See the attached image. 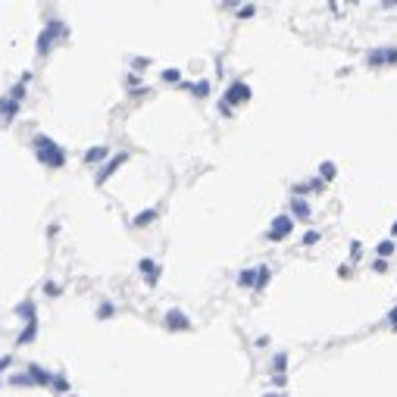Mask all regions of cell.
<instances>
[{
	"instance_id": "1",
	"label": "cell",
	"mask_w": 397,
	"mask_h": 397,
	"mask_svg": "<svg viewBox=\"0 0 397 397\" xmlns=\"http://www.w3.org/2000/svg\"><path fill=\"white\" fill-rule=\"evenodd\" d=\"M35 154H38V159L44 163L47 169H60L63 163H66V150L56 144L53 138H47V134H35Z\"/></svg>"
},
{
	"instance_id": "2",
	"label": "cell",
	"mask_w": 397,
	"mask_h": 397,
	"mask_svg": "<svg viewBox=\"0 0 397 397\" xmlns=\"http://www.w3.org/2000/svg\"><path fill=\"white\" fill-rule=\"evenodd\" d=\"M60 31H63V22H60V19H50V25L38 35V53H41V56H44L47 50L53 47V38L60 35Z\"/></svg>"
},
{
	"instance_id": "3",
	"label": "cell",
	"mask_w": 397,
	"mask_h": 397,
	"mask_svg": "<svg viewBox=\"0 0 397 397\" xmlns=\"http://www.w3.org/2000/svg\"><path fill=\"white\" fill-rule=\"evenodd\" d=\"M294 232V219L291 216H275L269 225V241H285Z\"/></svg>"
},
{
	"instance_id": "4",
	"label": "cell",
	"mask_w": 397,
	"mask_h": 397,
	"mask_svg": "<svg viewBox=\"0 0 397 397\" xmlns=\"http://www.w3.org/2000/svg\"><path fill=\"white\" fill-rule=\"evenodd\" d=\"M244 100H250V84L244 81H232L229 91H225V104L235 106V104H244Z\"/></svg>"
},
{
	"instance_id": "5",
	"label": "cell",
	"mask_w": 397,
	"mask_h": 397,
	"mask_svg": "<svg viewBox=\"0 0 397 397\" xmlns=\"http://www.w3.org/2000/svg\"><path fill=\"white\" fill-rule=\"evenodd\" d=\"M125 159H129V154H125V150H119V154H113V157H109V163L104 166V169H100V172H97V185H104L106 179H109V175H113L116 172V169H122V163H125Z\"/></svg>"
},
{
	"instance_id": "6",
	"label": "cell",
	"mask_w": 397,
	"mask_h": 397,
	"mask_svg": "<svg viewBox=\"0 0 397 397\" xmlns=\"http://www.w3.org/2000/svg\"><path fill=\"white\" fill-rule=\"evenodd\" d=\"M369 66H388V63H397V47H385V50H372L366 56Z\"/></svg>"
},
{
	"instance_id": "7",
	"label": "cell",
	"mask_w": 397,
	"mask_h": 397,
	"mask_svg": "<svg viewBox=\"0 0 397 397\" xmlns=\"http://www.w3.org/2000/svg\"><path fill=\"white\" fill-rule=\"evenodd\" d=\"M166 325L175 328V332H188V328H191V319L185 316L182 310H169V313H166Z\"/></svg>"
},
{
	"instance_id": "8",
	"label": "cell",
	"mask_w": 397,
	"mask_h": 397,
	"mask_svg": "<svg viewBox=\"0 0 397 397\" xmlns=\"http://www.w3.org/2000/svg\"><path fill=\"white\" fill-rule=\"evenodd\" d=\"M28 375H31V382H35V385H53V378H56L50 369H41V366H35V363L28 366Z\"/></svg>"
},
{
	"instance_id": "9",
	"label": "cell",
	"mask_w": 397,
	"mask_h": 397,
	"mask_svg": "<svg viewBox=\"0 0 397 397\" xmlns=\"http://www.w3.org/2000/svg\"><path fill=\"white\" fill-rule=\"evenodd\" d=\"M138 269H141V275L147 278V285H157V278H159V266L154 263V260H141Z\"/></svg>"
},
{
	"instance_id": "10",
	"label": "cell",
	"mask_w": 397,
	"mask_h": 397,
	"mask_svg": "<svg viewBox=\"0 0 397 397\" xmlns=\"http://www.w3.org/2000/svg\"><path fill=\"white\" fill-rule=\"evenodd\" d=\"M16 316H25V322H35V303L31 300H22V303H16Z\"/></svg>"
},
{
	"instance_id": "11",
	"label": "cell",
	"mask_w": 397,
	"mask_h": 397,
	"mask_svg": "<svg viewBox=\"0 0 397 397\" xmlns=\"http://www.w3.org/2000/svg\"><path fill=\"white\" fill-rule=\"evenodd\" d=\"M154 219H157V210H141V213L132 219V225H134V229H144V225H150Z\"/></svg>"
},
{
	"instance_id": "12",
	"label": "cell",
	"mask_w": 397,
	"mask_h": 397,
	"mask_svg": "<svg viewBox=\"0 0 397 397\" xmlns=\"http://www.w3.org/2000/svg\"><path fill=\"white\" fill-rule=\"evenodd\" d=\"M257 275H260V269H244L238 275V285L241 288H257Z\"/></svg>"
},
{
	"instance_id": "13",
	"label": "cell",
	"mask_w": 397,
	"mask_h": 397,
	"mask_svg": "<svg viewBox=\"0 0 397 397\" xmlns=\"http://www.w3.org/2000/svg\"><path fill=\"white\" fill-rule=\"evenodd\" d=\"M35 335H38V319H35V322H28V325H25V332H22L19 338H16V344H19V347H22V344H31V341H35Z\"/></svg>"
},
{
	"instance_id": "14",
	"label": "cell",
	"mask_w": 397,
	"mask_h": 397,
	"mask_svg": "<svg viewBox=\"0 0 397 397\" xmlns=\"http://www.w3.org/2000/svg\"><path fill=\"white\" fill-rule=\"evenodd\" d=\"M291 210H294V216H297V219H310V204L303 197H294L291 200Z\"/></svg>"
},
{
	"instance_id": "15",
	"label": "cell",
	"mask_w": 397,
	"mask_h": 397,
	"mask_svg": "<svg viewBox=\"0 0 397 397\" xmlns=\"http://www.w3.org/2000/svg\"><path fill=\"white\" fill-rule=\"evenodd\" d=\"M106 154H109V150H106L104 144H100V147H91L88 154H84V163H88V166H91V163H100V159H106Z\"/></svg>"
},
{
	"instance_id": "16",
	"label": "cell",
	"mask_w": 397,
	"mask_h": 397,
	"mask_svg": "<svg viewBox=\"0 0 397 397\" xmlns=\"http://www.w3.org/2000/svg\"><path fill=\"white\" fill-rule=\"evenodd\" d=\"M0 113H3L6 119H13V116L19 113V104H16V100H0Z\"/></svg>"
},
{
	"instance_id": "17",
	"label": "cell",
	"mask_w": 397,
	"mask_h": 397,
	"mask_svg": "<svg viewBox=\"0 0 397 397\" xmlns=\"http://www.w3.org/2000/svg\"><path fill=\"white\" fill-rule=\"evenodd\" d=\"M272 369H275V375H285V369H288V353H275Z\"/></svg>"
},
{
	"instance_id": "18",
	"label": "cell",
	"mask_w": 397,
	"mask_h": 397,
	"mask_svg": "<svg viewBox=\"0 0 397 397\" xmlns=\"http://www.w3.org/2000/svg\"><path fill=\"white\" fill-rule=\"evenodd\" d=\"M257 269H260V275H257V291H263L266 282H269V266H257Z\"/></svg>"
},
{
	"instance_id": "19",
	"label": "cell",
	"mask_w": 397,
	"mask_h": 397,
	"mask_svg": "<svg viewBox=\"0 0 397 397\" xmlns=\"http://www.w3.org/2000/svg\"><path fill=\"white\" fill-rule=\"evenodd\" d=\"M191 91L197 97H207V91H210V81H197V84H191Z\"/></svg>"
},
{
	"instance_id": "20",
	"label": "cell",
	"mask_w": 397,
	"mask_h": 397,
	"mask_svg": "<svg viewBox=\"0 0 397 397\" xmlns=\"http://www.w3.org/2000/svg\"><path fill=\"white\" fill-rule=\"evenodd\" d=\"M319 175H322V179H335V163H322L319 166Z\"/></svg>"
},
{
	"instance_id": "21",
	"label": "cell",
	"mask_w": 397,
	"mask_h": 397,
	"mask_svg": "<svg viewBox=\"0 0 397 397\" xmlns=\"http://www.w3.org/2000/svg\"><path fill=\"white\" fill-rule=\"evenodd\" d=\"M53 388H56L60 394H66V391H69V382H66V375H56V378H53Z\"/></svg>"
},
{
	"instance_id": "22",
	"label": "cell",
	"mask_w": 397,
	"mask_h": 397,
	"mask_svg": "<svg viewBox=\"0 0 397 397\" xmlns=\"http://www.w3.org/2000/svg\"><path fill=\"white\" fill-rule=\"evenodd\" d=\"M22 97H25V84L19 81V84H16V88L10 91V100H16V104H19V100H22Z\"/></svg>"
},
{
	"instance_id": "23",
	"label": "cell",
	"mask_w": 397,
	"mask_h": 397,
	"mask_svg": "<svg viewBox=\"0 0 397 397\" xmlns=\"http://www.w3.org/2000/svg\"><path fill=\"white\" fill-rule=\"evenodd\" d=\"M113 316V303H100V310H97V319H109Z\"/></svg>"
},
{
	"instance_id": "24",
	"label": "cell",
	"mask_w": 397,
	"mask_h": 397,
	"mask_svg": "<svg viewBox=\"0 0 397 397\" xmlns=\"http://www.w3.org/2000/svg\"><path fill=\"white\" fill-rule=\"evenodd\" d=\"M378 253H382V257H391V253H394V244H391V241H382V244H378Z\"/></svg>"
},
{
	"instance_id": "25",
	"label": "cell",
	"mask_w": 397,
	"mask_h": 397,
	"mask_svg": "<svg viewBox=\"0 0 397 397\" xmlns=\"http://www.w3.org/2000/svg\"><path fill=\"white\" fill-rule=\"evenodd\" d=\"M44 294L56 297V294H60V285H56V282H44Z\"/></svg>"
},
{
	"instance_id": "26",
	"label": "cell",
	"mask_w": 397,
	"mask_h": 397,
	"mask_svg": "<svg viewBox=\"0 0 397 397\" xmlns=\"http://www.w3.org/2000/svg\"><path fill=\"white\" fill-rule=\"evenodd\" d=\"M319 241V232H307L303 235V247H310V244H316Z\"/></svg>"
},
{
	"instance_id": "27",
	"label": "cell",
	"mask_w": 397,
	"mask_h": 397,
	"mask_svg": "<svg viewBox=\"0 0 397 397\" xmlns=\"http://www.w3.org/2000/svg\"><path fill=\"white\" fill-rule=\"evenodd\" d=\"M163 79H166V81H179V79H182V72H179V69H166V72H163Z\"/></svg>"
},
{
	"instance_id": "28",
	"label": "cell",
	"mask_w": 397,
	"mask_h": 397,
	"mask_svg": "<svg viewBox=\"0 0 397 397\" xmlns=\"http://www.w3.org/2000/svg\"><path fill=\"white\" fill-rule=\"evenodd\" d=\"M10 363H13V357H10V353H6V357H0V372H3V369L10 366Z\"/></svg>"
},
{
	"instance_id": "29",
	"label": "cell",
	"mask_w": 397,
	"mask_h": 397,
	"mask_svg": "<svg viewBox=\"0 0 397 397\" xmlns=\"http://www.w3.org/2000/svg\"><path fill=\"white\" fill-rule=\"evenodd\" d=\"M241 19H247V16H253V6H244V10H238Z\"/></svg>"
},
{
	"instance_id": "30",
	"label": "cell",
	"mask_w": 397,
	"mask_h": 397,
	"mask_svg": "<svg viewBox=\"0 0 397 397\" xmlns=\"http://www.w3.org/2000/svg\"><path fill=\"white\" fill-rule=\"evenodd\" d=\"M388 319H391V328H397V307L391 310V316H388Z\"/></svg>"
},
{
	"instance_id": "31",
	"label": "cell",
	"mask_w": 397,
	"mask_h": 397,
	"mask_svg": "<svg viewBox=\"0 0 397 397\" xmlns=\"http://www.w3.org/2000/svg\"><path fill=\"white\" fill-rule=\"evenodd\" d=\"M391 232H394V235H397V222H394V229H391Z\"/></svg>"
},
{
	"instance_id": "32",
	"label": "cell",
	"mask_w": 397,
	"mask_h": 397,
	"mask_svg": "<svg viewBox=\"0 0 397 397\" xmlns=\"http://www.w3.org/2000/svg\"><path fill=\"white\" fill-rule=\"evenodd\" d=\"M269 397H282V394H269Z\"/></svg>"
}]
</instances>
